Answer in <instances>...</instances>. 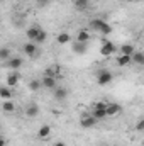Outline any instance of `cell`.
I'll list each match as a JSON object with an SVG mask.
<instances>
[{"instance_id":"6da1fadb","label":"cell","mask_w":144,"mask_h":146,"mask_svg":"<svg viewBox=\"0 0 144 146\" xmlns=\"http://www.w3.org/2000/svg\"><path fill=\"white\" fill-rule=\"evenodd\" d=\"M112 80H114V75L108 70H100V72L97 73V83L98 85H108Z\"/></svg>"},{"instance_id":"7a4b0ae2","label":"cell","mask_w":144,"mask_h":146,"mask_svg":"<svg viewBox=\"0 0 144 146\" xmlns=\"http://www.w3.org/2000/svg\"><path fill=\"white\" fill-rule=\"evenodd\" d=\"M97 121H98V119H95L92 114H85V115L80 119V126H81L83 129H90V127H95Z\"/></svg>"},{"instance_id":"3957f363","label":"cell","mask_w":144,"mask_h":146,"mask_svg":"<svg viewBox=\"0 0 144 146\" xmlns=\"http://www.w3.org/2000/svg\"><path fill=\"white\" fill-rule=\"evenodd\" d=\"M42 87L44 88H48V90H54V88H58V82H56V78L54 76H42Z\"/></svg>"},{"instance_id":"277c9868","label":"cell","mask_w":144,"mask_h":146,"mask_svg":"<svg viewBox=\"0 0 144 146\" xmlns=\"http://www.w3.org/2000/svg\"><path fill=\"white\" fill-rule=\"evenodd\" d=\"M53 97H54V100L63 102V100L68 97V90H66L65 87H58V88H54V90H53Z\"/></svg>"},{"instance_id":"5b68a950","label":"cell","mask_w":144,"mask_h":146,"mask_svg":"<svg viewBox=\"0 0 144 146\" xmlns=\"http://www.w3.org/2000/svg\"><path fill=\"white\" fill-rule=\"evenodd\" d=\"M114 51H115V44L110 42V41H105V42L102 44V48H100V54H102V56H110Z\"/></svg>"},{"instance_id":"8992f818","label":"cell","mask_w":144,"mask_h":146,"mask_svg":"<svg viewBox=\"0 0 144 146\" xmlns=\"http://www.w3.org/2000/svg\"><path fill=\"white\" fill-rule=\"evenodd\" d=\"M24 53H26L27 56H34V54L37 53V44L32 42V41L26 42V44H24Z\"/></svg>"},{"instance_id":"52a82bcc","label":"cell","mask_w":144,"mask_h":146,"mask_svg":"<svg viewBox=\"0 0 144 146\" xmlns=\"http://www.w3.org/2000/svg\"><path fill=\"white\" fill-rule=\"evenodd\" d=\"M7 66L10 68V70H19L20 66H22V58H19V56H15V58H10L9 61H7Z\"/></svg>"},{"instance_id":"ba28073f","label":"cell","mask_w":144,"mask_h":146,"mask_svg":"<svg viewBox=\"0 0 144 146\" xmlns=\"http://www.w3.org/2000/svg\"><path fill=\"white\" fill-rule=\"evenodd\" d=\"M104 26H105V21H102V19H92V21H90V27H92L95 33H100Z\"/></svg>"},{"instance_id":"9c48e42d","label":"cell","mask_w":144,"mask_h":146,"mask_svg":"<svg viewBox=\"0 0 144 146\" xmlns=\"http://www.w3.org/2000/svg\"><path fill=\"white\" fill-rule=\"evenodd\" d=\"M75 9L76 10H80V12H85V10H88V7H90V0H75Z\"/></svg>"},{"instance_id":"30bf717a","label":"cell","mask_w":144,"mask_h":146,"mask_svg":"<svg viewBox=\"0 0 144 146\" xmlns=\"http://www.w3.org/2000/svg\"><path fill=\"white\" fill-rule=\"evenodd\" d=\"M39 33H41V27H37V26H32V27H29V29L26 31V36H27V39H31V41L34 42Z\"/></svg>"},{"instance_id":"8fae6325","label":"cell","mask_w":144,"mask_h":146,"mask_svg":"<svg viewBox=\"0 0 144 146\" xmlns=\"http://www.w3.org/2000/svg\"><path fill=\"white\" fill-rule=\"evenodd\" d=\"M56 42H58V44H68V42H71V36H70V33H66V31L59 33L58 37H56Z\"/></svg>"},{"instance_id":"7c38bea8","label":"cell","mask_w":144,"mask_h":146,"mask_svg":"<svg viewBox=\"0 0 144 146\" xmlns=\"http://www.w3.org/2000/svg\"><path fill=\"white\" fill-rule=\"evenodd\" d=\"M107 115H117L120 110H122V107L119 106V104H107Z\"/></svg>"},{"instance_id":"4fadbf2b","label":"cell","mask_w":144,"mask_h":146,"mask_svg":"<svg viewBox=\"0 0 144 146\" xmlns=\"http://www.w3.org/2000/svg\"><path fill=\"white\" fill-rule=\"evenodd\" d=\"M51 134V126H48V124H44V126H41L39 127V131H37V136L41 138V139H44V138H48Z\"/></svg>"},{"instance_id":"5bb4252c","label":"cell","mask_w":144,"mask_h":146,"mask_svg":"<svg viewBox=\"0 0 144 146\" xmlns=\"http://www.w3.org/2000/svg\"><path fill=\"white\" fill-rule=\"evenodd\" d=\"M73 51L76 53V54H85L87 53V42H75V46H73Z\"/></svg>"},{"instance_id":"9a60e30c","label":"cell","mask_w":144,"mask_h":146,"mask_svg":"<svg viewBox=\"0 0 144 146\" xmlns=\"http://www.w3.org/2000/svg\"><path fill=\"white\" fill-rule=\"evenodd\" d=\"M131 61H132V56H129V54H119V58H117V65L119 66H126Z\"/></svg>"},{"instance_id":"2e32d148","label":"cell","mask_w":144,"mask_h":146,"mask_svg":"<svg viewBox=\"0 0 144 146\" xmlns=\"http://www.w3.org/2000/svg\"><path fill=\"white\" fill-rule=\"evenodd\" d=\"M17 83H19V73H10L7 76V87H15Z\"/></svg>"},{"instance_id":"e0dca14e","label":"cell","mask_w":144,"mask_h":146,"mask_svg":"<svg viewBox=\"0 0 144 146\" xmlns=\"http://www.w3.org/2000/svg\"><path fill=\"white\" fill-rule=\"evenodd\" d=\"M37 114H39V107H37L36 104H31V106L26 107V115L27 117H36Z\"/></svg>"},{"instance_id":"ac0fdd59","label":"cell","mask_w":144,"mask_h":146,"mask_svg":"<svg viewBox=\"0 0 144 146\" xmlns=\"http://www.w3.org/2000/svg\"><path fill=\"white\" fill-rule=\"evenodd\" d=\"M134 53H136V49H134L132 44H122V46H120V54H129V56H132Z\"/></svg>"},{"instance_id":"d6986e66","label":"cell","mask_w":144,"mask_h":146,"mask_svg":"<svg viewBox=\"0 0 144 146\" xmlns=\"http://www.w3.org/2000/svg\"><path fill=\"white\" fill-rule=\"evenodd\" d=\"M76 41H78V42H88V41H90V33H88V31H80V33L76 34Z\"/></svg>"},{"instance_id":"ffe728a7","label":"cell","mask_w":144,"mask_h":146,"mask_svg":"<svg viewBox=\"0 0 144 146\" xmlns=\"http://www.w3.org/2000/svg\"><path fill=\"white\" fill-rule=\"evenodd\" d=\"M27 87H29V90H31V92H37V90L42 87V82H41V80H37V78H34V80H31V82H29V85H27Z\"/></svg>"},{"instance_id":"44dd1931","label":"cell","mask_w":144,"mask_h":146,"mask_svg":"<svg viewBox=\"0 0 144 146\" xmlns=\"http://www.w3.org/2000/svg\"><path fill=\"white\" fill-rule=\"evenodd\" d=\"M105 109H107V107H105ZM105 109H93V110H92V115H93L95 119H98V121H100V119L107 117V110H105Z\"/></svg>"},{"instance_id":"7402d4cb","label":"cell","mask_w":144,"mask_h":146,"mask_svg":"<svg viewBox=\"0 0 144 146\" xmlns=\"http://www.w3.org/2000/svg\"><path fill=\"white\" fill-rule=\"evenodd\" d=\"M132 61H134V63H137V65H144V53L136 51V53L132 54Z\"/></svg>"},{"instance_id":"603a6c76","label":"cell","mask_w":144,"mask_h":146,"mask_svg":"<svg viewBox=\"0 0 144 146\" xmlns=\"http://www.w3.org/2000/svg\"><path fill=\"white\" fill-rule=\"evenodd\" d=\"M58 73H59V68H58V66H49V68L44 70V75H46V76H54V78H56Z\"/></svg>"},{"instance_id":"cb8c5ba5","label":"cell","mask_w":144,"mask_h":146,"mask_svg":"<svg viewBox=\"0 0 144 146\" xmlns=\"http://www.w3.org/2000/svg\"><path fill=\"white\" fill-rule=\"evenodd\" d=\"M0 97H2L3 100H10V97H12V92H10L7 87H2V88H0Z\"/></svg>"},{"instance_id":"d4e9b609","label":"cell","mask_w":144,"mask_h":146,"mask_svg":"<svg viewBox=\"0 0 144 146\" xmlns=\"http://www.w3.org/2000/svg\"><path fill=\"white\" fill-rule=\"evenodd\" d=\"M46 39H48V33H46L44 29H41V33L37 34V37H36V41H34V42H36V44H42Z\"/></svg>"},{"instance_id":"484cf974","label":"cell","mask_w":144,"mask_h":146,"mask_svg":"<svg viewBox=\"0 0 144 146\" xmlns=\"http://www.w3.org/2000/svg\"><path fill=\"white\" fill-rule=\"evenodd\" d=\"M2 109H3V112H14L15 107H14V102H10V100H3Z\"/></svg>"},{"instance_id":"4316f807","label":"cell","mask_w":144,"mask_h":146,"mask_svg":"<svg viewBox=\"0 0 144 146\" xmlns=\"http://www.w3.org/2000/svg\"><path fill=\"white\" fill-rule=\"evenodd\" d=\"M0 60H10V51L7 48H2L0 49Z\"/></svg>"},{"instance_id":"83f0119b","label":"cell","mask_w":144,"mask_h":146,"mask_svg":"<svg viewBox=\"0 0 144 146\" xmlns=\"http://www.w3.org/2000/svg\"><path fill=\"white\" fill-rule=\"evenodd\" d=\"M112 31H114V29H112V26H110V24H107V22H105V26L102 27V31H100V33H102L104 36H108V34H110Z\"/></svg>"},{"instance_id":"f1b7e54d","label":"cell","mask_w":144,"mask_h":146,"mask_svg":"<svg viewBox=\"0 0 144 146\" xmlns=\"http://www.w3.org/2000/svg\"><path fill=\"white\" fill-rule=\"evenodd\" d=\"M36 2H37V5H39V7H48L53 0H36Z\"/></svg>"},{"instance_id":"f546056e","label":"cell","mask_w":144,"mask_h":146,"mask_svg":"<svg viewBox=\"0 0 144 146\" xmlns=\"http://www.w3.org/2000/svg\"><path fill=\"white\" fill-rule=\"evenodd\" d=\"M105 107H107L105 102H97V104H93V109H105Z\"/></svg>"},{"instance_id":"4dcf8cb0","label":"cell","mask_w":144,"mask_h":146,"mask_svg":"<svg viewBox=\"0 0 144 146\" xmlns=\"http://www.w3.org/2000/svg\"><path fill=\"white\" fill-rule=\"evenodd\" d=\"M136 131H144V119L136 124Z\"/></svg>"},{"instance_id":"1f68e13d","label":"cell","mask_w":144,"mask_h":146,"mask_svg":"<svg viewBox=\"0 0 144 146\" xmlns=\"http://www.w3.org/2000/svg\"><path fill=\"white\" fill-rule=\"evenodd\" d=\"M53 146H66V145H65L63 141H58V143H54V145H53Z\"/></svg>"},{"instance_id":"d6a6232c","label":"cell","mask_w":144,"mask_h":146,"mask_svg":"<svg viewBox=\"0 0 144 146\" xmlns=\"http://www.w3.org/2000/svg\"><path fill=\"white\" fill-rule=\"evenodd\" d=\"M7 145V141H5V138H2V139H0V146H5Z\"/></svg>"},{"instance_id":"836d02e7","label":"cell","mask_w":144,"mask_h":146,"mask_svg":"<svg viewBox=\"0 0 144 146\" xmlns=\"http://www.w3.org/2000/svg\"><path fill=\"white\" fill-rule=\"evenodd\" d=\"M129 2H136V0H129Z\"/></svg>"},{"instance_id":"e575fe53","label":"cell","mask_w":144,"mask_h":146,"mask_svg":"<svg viewBox=\"0 0 144 146\" xmlns=\"http://www.w3.org/2000/svg\"><path fill=\"white\" fill-rule=\"evenodd\" d=\"M143 41H144V36H143Z\"/></svg>"}]
</instances>
